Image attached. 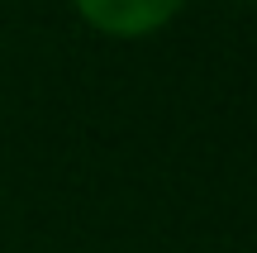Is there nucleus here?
<instances>
[{"label": "nucleus", "instance_id": "f257e3e1", "mask_svg": "<svg viewBox=\"0 0 257 253\" xmlns=\"http://www.w3.org/2000/svg\"><path fill=\"white\" fill-rule=\"evenodd\" d=\"M76 10H81L86 24H95L100 34L138 38V34L162 29L167 19L181 10V0H76Z\"/></svg>", "mask_w": 257, "mask_h": 253}]
</instances>
